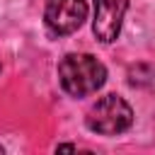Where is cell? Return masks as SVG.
<instances>
[{"label":"cell","instance_id":"5b68a950","mask_svg":"<svg viewBox=\"0 0 155 155\" xmlns=\"http://www.w3.org/2000/svg\"><path fill=\"white\" fill-rule=\"evenodd\" d=\"M58 150H65V153H73L75 148H73V145H58Z\"/></svg>","mask_w":155,"mask_h":155},{"label":"cell","instance_id":"8992f818","mask_svg":"<svg viewBox=\"0 0 155 155\" xmlns=\"http://www.w3.org/2000/svg\"><path fill=\"white\" fill-rule=\"evenodd\" d=\"M0 153H2V145H0Z\"/></svg>","mask_w":155,"mask_h":155},{"label":"cell","instance_id":"6da1fadb","mask_svg":"<svg viewBox=\"0 0 155 155\" xmlns=\"http://www.w3.org/2000/svg\"><path fill=\"white\" fill-rule=\"evenodd\" d=\"M58 78L68 94L85 97L97 92L107 80V68L90 53H68L58 63Z\"/></svg>","mask_w":155,"mask_h":155},{"label":"cell","instance_id":"3957f363","mask_svg":"<svg viewBox=\"0 0 155 155\" xmlns=\"http://www.w3.org/2000/svg\"><path fill=\"white\" fill-rule=\"evenodd\" d=\"M87 17L85 0H46L44 19L53 34H73Z\"/></svg>","mask_w":155,"mask_h":155},{"label":"cell","instance_id":"7a4b0ae2","mask_svg":"<svg viewBox=\"0 0 155 155\" xmlns=\"http://www.w3.org/2000/svg\"><path fill=\"white\" fill-rule=\"evenodd\" d=\"M131 121H133V111L126 104V99H121L119 94L102 97L87 114V128L102 136H116L126 131Z\"/></svg>","mask_w":155,"mask_h":155},{"label":"cell","instance_id":"277c9868","mask_svg":"<svg viewBox=\"0 0 155 155\" xmlns=\"http://www.w3.org/2000/svg\"><path fill=\"white\" fill-rule=\"evenodd\" d=\"M128 0H94V22L92 31L102 44L116 41L121 31V22L126 15Z\"/></svg>","mask_w":155,"mask_h":155}]
</instances>
